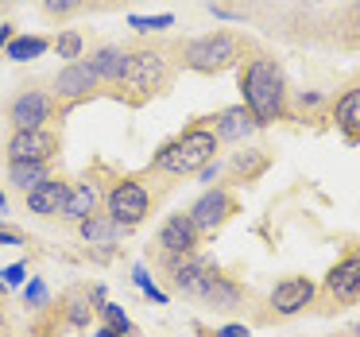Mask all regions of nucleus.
Returning a JSON list of instances; mask_svg holds the SVG:
<instances>
[{
    "mask_svg": "<svg viewBox=\"0 0 360 337\" xmlns=\"http://www.w3.org/2000/svg\"><path fill=\"white\" fill-rule=\"evenodd\" d=\"M8 43H12V27H0V51L8 47Z\"/></svg>",
    "mask_w": 360,
    "mask_h": 337,
    "instance_id": "473e14b6",
    "label": "nucleus"
},
{
    "mask_svg": "<svg viewBox=\"0 0 360 337\" xmlns=\"http://www.w3.org/2000/svg\"><path fill=\"white\" fill-rule=\"evenodd\" d=\"M356 337H360V326H356Z\"/></svg>",
    "mask_w": 360,
    "mask_h": 337,
    "instance_id": "c9c22d12",
    "label": "nucleus"
},
{
    "mask_svg": "<svg viewBox=\"0 0 360 337\" xmlns=\"http://www.w3.org/2000/svg\"><path fill=\"white\" fill-rule=\"evenodd\" d=\"M236 58V39L225 32H213V35H202V39L186 43V63L194 70H225L229 63Z\"/></svg>",
    "mask_w": 360,
    "mask_h": 337,
    "instance_id": "7ed1b4c3",
    "label": "nucleus"
},
{
    "mask_svg": "<svg viewBox=\"0 0 360 337\" xmlns=\"http://www.w3.org/2000/svg\"><path fill=\"white\" fill-rule=\"evenodd\" d=\"M66 318H70L74 326H86V322H89V306H86V303H70V310H66Z\"/></svg>",
    "mask_w": 360,
    "mask_h": 337,
    "instance_id": "bb28decb",
    "label": "nucleus"
},
{
    "mask_svg": "<svg viewBox=\"0 0 360 337\" xmlns=\"http://www.w3.org/2000/svg\"><path fill=\"white\" fill-rule=\"evenodd\" d=\"M132 89H151L155 82H163V55L155 51H140V55H128V66H124V78Z\"/></svg>",
    "mask_w": 360,
    "mask_h": 337,
    "instance_id": "0eeeda50",
    "label": "nucleus"
},
{
    "mask_svg": "<svg viewBox=\"0 0 360 337\" xmlns=\"http://www.w3.org/2000/svg\"><path fill=\"white\" fill-rule=\"evenodd\" d=\"M213 151H217V136L205 132V128H190L182 140L167 144V148L155 155V171H167V174L202 171V167L213 159Z\"/></svg>",
    "mask_w": 360,
    "mask_h": 337,
    "instance_id": "f03ea898",
    "label": "nucleus"
},
{
    "mask_svg": "<svg viewBox=\"0 0 360 337\" xmlns=\"http://www.w3.org/2000/svg\"><path fill=\"white\" fill-rule=\"evenodd\" d=\"M66 198H70V190H66V182H43V186H35L32 194H27V210L39 213V217H55L58 210H66Z\"/></svg>",
    "mask_w": 360,
    "mask_h": 337,
    "instance_id": "f8f14e48",
    "label": "nucleus"
},
{
    "mask_svg": "<svg viewBox=\"0 0 360 337\" xmlns=\"http://www.w3.org/2000/svg\"><path fill=\"white\" fill-rule=\"evenodd\" d=\"M229 213H233V198H229L225 190H205L194 202V210H190V221H194L198 229H205V233H213Z\"/></svg>",
    "mask_w": 360,
    "mask_h": 337,
    "instance_id": "39448f33",
    "label": "nucleus"
},
{
    "mask_svg": "<svg viewBox=\"0 0 360 337\" xmlns=\"http://www.w3.org/2000/svg\"><path fill=\"white\" fill-rule=\"evenodd\" d=\"M310 298H314V283L302 279V275L275 283V291H271V306L279 314H298L302 306H310Z\"/></svg>",
    "mask_w": 360,
    "mask_h": 337,
    "instance_id": "6e6552de",
    "label": "nucleus"
},
{
    "mask_svg": "<svg viewBox=\"0 0 360 337\" xmlns=\"http://www.w3.org/2000/svg\"><path fill=\"white\" fill-rule=\"evenodd\" d=\"M198 241V225L190 221V213H174V217L163 221V229H159V244H163L167 252H174V256H186L190 248H194Z\"/></svg>",
    "mask_w": 360,
    "mask_h": 337,
    "instance_id": "1a4fd4ad",
    "label": "nucleus"
},
{
    "mask_svg": "<svg viewBox=\"0 0 360 337\" xmlns=\"http://www.w3.org/2000/svg\"><path fill=\"white\" fill-rule=\"evenodd\" d=\"M101 310H105V322H109V326L112 329H120V333H124V329H128V314L124 310H120V306H101Z\"/></svg>",
    "mask_w": 360,
    "mask_h": 337,
    "instance_id": "393cba45",
    "label": "nucleus"
},
{
    "mask_svg": "<svg viewBox=\"0 0 360 337\" xmlns=\"http://www.w3.org/2000/svg\"><path fill=\"white\" fill-rule=\"evenodd\" d=\"M210 264L205 260H186V264H179L174 267V283H179L186 295H202L205 291V283H210Z\"/></svg>",
    "mask_w": 360,
    "mask_h": 337,
    "instance_id": "dca6fc26",
    "label": "nucleus"
},
{
    "mask_svg": "<svg viewBox=\"0 0 360 337\" xmlns=\"http://www.w3.org/2000/svg\"><path fill=\"white\" fill-rule=\"evenodd\" d=\"M136 287H140V291L151 287V279H148V272H143V267H136Z\"/></svg>",
    "mask_w": 360,
    "mask_h": 337,
    "instance_id": "7c9ffc66",
    "label": "nucleus"
},
{
    "mask_svg": "<svg viewBox=\"0 0 360 337\" xmlns=\"http://www.w3.org/2000/svg\"><path fill=\"white\" fill-rule=\"evenodd\" d=\"M326 287L333 298H345V303H349V298H360V256L341 260V264L329 272Z\"/></svg>",
    "mask_w": 360,
    "mask_h": 337,
    "instance_id": "9b49d317",
    "label": "nucleus"
},
{
    "mask_svg": "<svg viewBox=\"0 0 360 337\" xmlns=\"http://www.w3.org/2000/svg\"><path fill=\"white\" fill-rule=\"evenodd\" d=\"M337 125L356 140L360 136V89H349V94L337 101Z\"/></svg>",
    "mask_w": 360,
    "mask_h": 337,
    "instance_id": "a211bd4d",
    "label": "nucleus"
},
{
    "mask_svg": "<svg viewBox=\"0 0 360 337\" xmlns=\"http://www.w3.org/2000/svg\"><path fill=\"white\" fill-rule=\"evenodd\" d=\"M89 66H94V74H97V82H120L124 78V66H128V55L120 47H105V51H97L94 58H89Z\"/></svg>",
    "mask_w": 360,
    "mask_h": 337,
    "instance_id": "2eb2a0df",
    "label": "nucleus"
},
{
    "mask_svg": "<svg viewBox=\"0 0 360 337\" xmlns=\"http://www.w3.org/2000/svg\"><path fill=\"white\" fill-rule=\"evenodd\" d=\"M0 210H4V194H0Z\"/></svg>",
    "mask_w": 360,
    "mask_h": 337,
    "instance_id": "f704fd0d",
    "label": "nucleus"
},
{
    "mask_svg": "<svg viewBox=\"0 0 360 337\" xmlns=\"http://www.w3.org/2000/svg\"><path fill=\"white\" fill-rule=\"evenodd\" d=\"M58 58H78L82 55V35H74V32H66V35H58Z\"/></svg>",
    "mask_w": 360,
    "mask_h": 337,
    "instance_id": "b1692460",
    "label": "nucleus"
},
{
    "mask_svg": "<svg viewBox=\"0 0 360 337\" xmlns=\"http://www.w3.org/2000/svg\"><path fill=\"white\" fill-rule=\"evenodd\" d=\"M217 337H252V333H248V326H225Z\"/></svg>",
    "mask_w": 360,
    "mask_h": 337,
    "instance_id": "c756f323",
    "label": "nucleus"
},
{
    "mask_svg": "<svg viewBox=\"0 0 360 337\" xmlns=\"http://www.w3.org/2000/svg\"><path fill=\"white\" fill-rule=\"evenodd\" d=\"M128 24H132L136 32H163V27L174 24V16H171V12H163V16H132Z\"/></svg>",
    "mask_w": 360,
    "mask_h": 337,
    "instance_id": "5701e85b",
    "label": "nucleus"
},
{
    "mask_svg": "<svg viewBox=\"0 0 360 337\" xmlns=\"http://www.w3.org/2000/svg\"><path fill=\"white\" fill-rule=\"evenodd\" d=\"M256 128H259L256 117H252L244 105H233V109H225L217 120V140H244V136H252Z\"/></svg>",
    "mask_w": 360,
    "mask_h": 337,
    "instance_id": "4468645a",
    "label": "nucleus"
},
{
    "mask_svg": "<svg viewBox=\"0 0 360 337\" xmlns=\"http://www.w3.org/2000/svg\"><path fill=\"white\" fill-rule=\"evenodd\" d=\"M27 303H32V306H43V303H47V287H43V283L39 279H32V283H27Z\"/></svg>",
    "mask_w": 360,
    "mask_h": 337,
    "instance_id": "a878e982",
    "label": "nucleus"
},
{
    "mask_svg": "<svg viewBox=\"0 0 360 337\" xmlns=\"http://www.w3.org/2000/svg\"><path fill=\"white\" fill-rule=\"evenodd\" d=\"M94 86H97V74H94L89 63H70L63 74H58V82H55V89L63 97H82V94H89Z\"/></svg>",
    "mask_w": 360,
    "mask_h": 337,
    "instance_id": "ddd939ff",
    "label": "nucleus"
},
{
    "mask_svg": "<svg viewBox=\"0 0 360 337\" xmlns=\"http://www.w3.org/2000/svg\"><path fill=\"white\" fill-rule=\"evenodd\" d=\"M283 74L271 58H256L244 70V109L256 117V125H271L283 117Z\"/></svg>",
    "mask_w": 360,
    "mask_h": 337,
    "instance_id": "f257e3e1",
    "label": "nucleus"
},
{
    "mask_svg": "<svg viewBox=\"0 0 360 337\" xmlns=\"http://www.w3.org/2000/svg\"><path fill=\"white\" fill-rule=\"evenodd\" d=\"M8 174H12V182H16L20 190H27V194L47 182V167H43V163H12Z\"/></svg>",
    "mask_w": 360,
    "mask_h": 337,
    "instance_id": "412c9836",
    "label": "nucleus"
},
{
    "mask_svg": "<svg viewBox=\"0 0 360 337\" xmlns=\"http://www.w3.org/2000/svg\"><path fill=\"white\" fill-rule=\"evenodd\" d=\"M94 205H97V190L86 182V186L70 190V198H66V210H63V213H66L70 221H78V225H82V221L94 213Z\"/></svg>",
    "mask_w": 360,
    "mask_h": 337,
    "instance_id": "6ab92c4d",
    "label": "nucleus"
},
{
    "mask_svg": "<svg viewBox=\"0 0 360 337\" xmlns=\"http://www.w3.org/2000/svg\"><path fill=\"white\" fill-rule=\"evenodd\" d=\"M97 337H120V333H117L112 326H105V329H97Z\"/></svg>",
    "mask_w": 360,
    "mask_h": 337,
    "instance_id": "72a5a7b5",
    "label": "nucleus"
},
{
    "mask_svg": "<svg viewBox=\"0 0 360 337\" xmlns=\"http://www.w3.org/2000/svg\"><path fill=\"white\" fill-rule=\"evenodd\" d=\"M43 4H47V12H74L82 0H43Z\"/></svg>",
    "mask_w": 360,
    "mask_h": 337,
    "instance_id": "c85d7f7f",
    "label": "nucleus"
},
{
    "mask_svg": "<svg viewBox=\"0 0 360 337\" xmlns=\"http://www.w3.org/2000/svg\"><path fill=\"white\" fill-rule=\"evenodd\" d=\"M120 229H124V225L112 221L109 213H105V217H101V213H89V217L82 221V236H86V244H112Z\"/></svg>",
    "mask_w": 360,
    "mask_h": 337,
    "instance_id": "f3484780",
    "label": "nucleus"
},
{
    "mask_svg": "<svg viewBox=\"0 0 360 337\" xmlns=\"http://www.w3.org/2000/svg\"><path fill=\"white\" fill-rule=\"evenodd\" d=\"M4 283H24V275H27V264H12V267H4Z\"/></svg>",
    "mask_w": 360,
    "mask_h": 337,
    "instance_id": "cd10ccee",
    "label": "nucleus"
},
{
    "mask_svg": "<svg viewBox=\"0 0 360 337\" xmlns=\"http://www.w3.org/2000/svg\"><path fill=\"white\" fill-rule=\"evenodd\" d=\"M47 113H51V101L43 94H20L12 101V125H16V132H35L47 120Z\"/></svg>",
    "mask_w": 360,
    "mask_h": 337,
    "instance_id": "9d476101",
    "label": "nucleus"
},
{
    "mask_svg": "<svg viewBox=\"0 0 360 337\" xmlns=\"http://www.w3.org/2000/svg\"><path fill=\"white\" fill-rule=\"evenodd\" d=\"M43 51H47V39H39V35H20V39H12L8 47H4V55H8L12 63H32Z\"/></svg>",
    "mask_w": 360,
    "mask_h": 337,
    "instance_id": "aec40b11",
    "label": "nucleus"
},
{
    "mask_svg": "<svg viewBox=\"0 0 360 337\" xmlns=\"http://www.w3.org/2000/svg\"><path fill=\"white\" fill-rule=\"evenodd\" d=\"M0 244H20V236L8 233V229H0Z\"/></svg>",
    "mask_w": 360,
    "mask_h": 337,
    "instance_id": "2f4dec72",
    "label": "nucleus"
},
{
    "mask_svg": "<svg viewBox=\"0 0 360 337\" xmlns=\"http://www.w3.org/2000/svg\"><path fill=\"white\" fill-rule=\"evenodd\" d=\"M51 151H55V136H47L43 128H35V132H16L8 144L12 163H43Z\"/></svg>",
    "mask_w": 360,
    "mask_h": 337,
    "instance_id": "423d86ee",
    "label": "nucleus"
},
{
    "mask_svg": "<svg viewBox=\"0 0 360 337\" xmlns=\"http://www.w3.org/2000/svg\"><path fill=\"white\" fill-rule=\"evenodd\" d=\"M143 213H148V190H143L140 182H120L109 194V217L112 221L136 225V221H143Z\"/></svg>",
    "mask_w": 360,
    "mask_h": 337,
    "instance_id": "20e7f679",
    "label": "nucleus"
},
{
    "mask_svg": "<svg viewBox=\"0 0 360 337\" xmlns=\"http://www.w3.org/2000/svg\"><path fill=\"white\" fill-rule=\"evenodd\" d=\"M202 298H210L213 306H236V298H240V291H236L233 283H225L221 275H210V283H205Z\"/></svg>",
    "mask_w": 360,
    "mask_h": 337,
    "instance_id": "4be33fe9",
    "label": "nucleus"
}]
</instances>
